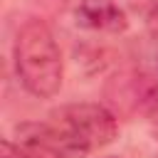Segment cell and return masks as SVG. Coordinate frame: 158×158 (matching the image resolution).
Here are the masks:
<instances>
[{"label":"cell","instance_id":"cell-1","mask_svg":"<svg viewBox=\"0 0 158 158\" xmlns=\"http://www.w3.org/2000/svg\"><path fill=\"white\" fill-rule=\"evenodd\" d=\"M42 123L54 158H84L109 146L118 133L116 116L101 104H69Z\"/></svg>","mask_w":158,"mask_h":158},{"label":"cell","instance_id":"cell-3","mask_svg":"<svg viewBox=\"0 0 158 158\" xmlns=\"http://www.w3.org/2000/svg\"><path fill=\"white\" fill-rule=\"evenodd\" d=\"M77 22L96 32H121L128 25L126 12L116 5V0H79Z\"/></svg>","mask_w":158,"mask_h":158},{"label":"cell","instance_id":"cell-2","mask_svg":"<svg viewBox=\"0 0 158 158\" xmlns=\"http://www.w3.org/2000/svg\"><path fill=\"white\" fill-rule=\"evenodd\" d=\"M15 72L22 86L37 96V99H49L59 91L62 77H64V64H62V52L59 44L47 27V22L32 17L22 22V27L15 35Z\"/></svg>","mask_w":158,"mask_h":158}]
</instances>
